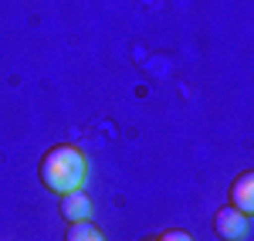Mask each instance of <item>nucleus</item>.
Listing matches in <instances>:
<instances>
[{"mask_svg":"<svg viewBox=\"0 0 254 241\" xmlns=\"http://www.w3.org/2000/svg\"><path fill=\"white\" fill-rule=\"evenodd\" d=\"M92 211H95V204H92V197L85 194V190H68V194H61V218L68 224L75 221H92Z\"/></svg>","mask_w":254,"mask_h":241,"instance_id":"7ed1b4c3","label":"nucleus"},{"mask_svg":"<svg viewBox=\"0 0 254 241\" xmlns=\"http://www.w3.org/2000/svg\"><path fill=\"white\" fill-rule=\"evenodd\" d=\"M139 241H159V238H139Z\"/></svg>","mask_w":254,"mask_h":241,"instance_id":"0eeeda50","label":"nucleus"},{"mask_svg":"<svg viewBox=\"0 0 254 241\" xmlns=\"http://www.w3.org/2000/svg\"><path fill=\"white\" fill-rule=\"evenodd\" d=\"M214 235L220 241H241L244 235H248V214H241L237 207L224 204V207L214 214Z\"/></svg>","mask_w":254,"mask_h":241,"instance_id":"f03ea898","label":"nucleus"},{"mask_svg":"<svg viewBox=\"0 0 254 241\" xmlns=\"http://www.w3.org/2000/svg\"><path fill=\"white\" fill-rule=\"evenodd\" d=\"M159 241H193L190 238V231H183V228H170V231H163Z\"/></svg>","mask_w":254,"mask_h":241,"instance_id":"423d86ee","label":"nucleus"},{"mask_svg":"<svg viewBox=\"0 0 254 241\" xmlns=\"http://www.w3.org/2000/svg\"><path fill=\"white\" fill-rule=\"evenodd\" d=\"M64 241H105V235H102L92 221H75V224H68Z\"/></svg>","mask_w":254,"mask_h":241,"instance_id":"39448f33","label":"nucleus"},{"mask_svg":"<svg viewBox=\"0 0 254 241\" xmlns=\"http://www.w3.org/2000/svg\"><path fill=\"white\" fill-rule=\"evenodd\" d=\"M85 153L78 146H68V143H58L44 153V160L38 166L41 183L51 190V194H68V190H78L85 187Z\"/></svg>","mask_w":254,"mask_h":241,"instance_id":"f257e3e1","label":"nucleus"},{"mask_svg":"<svg viewBox=\"0 0 254 241\" xmlns=\"http://www.w3.org/2000/svg\"><path fill=\"white\" fill-rule=\"evenodd\" d=\"M231 207H237L241 214H254V173L244 170L234 183H231Z\"/></svg>","mask_w":254,"mask_h":241,"instance_id":"20e7f679","label":"nucleus"}]
</instances>
